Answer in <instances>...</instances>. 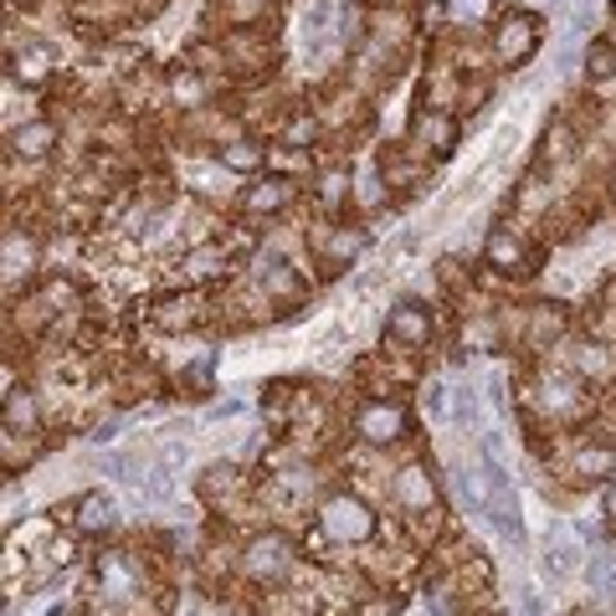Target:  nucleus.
Masks as SVG:
<instances>
[{
	"label": "nucleus",
	"instance_id": "17",
	"mask_svg": "<svg viewBox=\"0 0 616 616\" xmlns=\"http://www.w3.org/2000/svg\"><path fill=\"white\" fill-rule=\"evenodd\" d=\"M257 283L268 288V293H293V288H299V272L288 268L283 257H262V262H257Z\"/></svg>",
	"mask_w": 616,
	"mask_h": 616
},
{
	"label": "nucleus",
	"instance_id": "5",
	"mask_svg": "<svg viewBox=\"0 0 616 616\" xmlns=\"http://www.w3.org/2000/svg\"><path fill=\"white\" fill-rule=\"evenodd\" d=\"M483 262H488L494 272H534V252H529L525 237L509 231V226H494V231H488V241H483Z\"/></svg>",
	"mask_w": 616,
	"mask_h": 616
},
{
	"label": "nucleus",
	"instance_id": "21",
	"mask_svg": "<svg viewBox=\"0 0 616 616\" xmlns=\"http://www.w3.org/2000/svg\"><path fill=\"white\" fill-rule=\"evenodd\" d=\"M560 329H565V309L560 303H534V339H560Z\"/></svg>",
	"mask_w": 616,
	"mask_h": 616
},
{
	"label": "nucleus",
	"instance_id": "12",
	"mask_svg": "<svg viewBox=\"0 0 616 616\" xmlns=\"http://www.w3.org/2000/svg\"><path fill=\"white\" fill-rule=\"evenodd\" d=\"M108 525H114V498H108L104 488H93V494L77 498V529H83V534H104Z\"/></svg>",
	"mask_w": 616,
	"mask_h": 616
},
{
	"label": "nucleus",
	"instance_id": "11",
	"mask_svg": "<svg viewBox=\"0 0 616 616\" xmlns=\"http://www.w3.org/2000/svg\"><path fill=\"white\" fill-rule=\"evenodd\" d=\"M288 550H293V544H288L283 534H257V540L247 544V571L252 575H278L288 565Z\"/></svg>",
	"mask_w": 616,
	"mask_h": 616
},
{
	"label": "nucleus",
	"instance_id": "18",
	"mask_svg": "<svg viewBox=\"0 0 616 616\" xmlns=\"http://www.w3.org/2000/svg\"><path fill=\"white\" fill-rule=\"evenodd\" d=\"M586 77H591V83H612V77H616V42L596 36V42L586 46Z\"/></svg>",
	"mask_w": 616,
	"mask_h": 616
},
{
	"label": "nucleus",
	"instance_id": "20",
	"mask_svg": "<svg viewBox=\"0 0 616 616\" xmlns=\"http://www.w3.org/2000/svg\"><path fill=\"white\" fill-rule=\"evenodd\" d=\"M6 426H36V396L31 391H6Z\"/></svg>",
	"mask_w": 616,
	"mask_h": 616
},
{
	"label": "nucleus",
	"instance_id": "2",
	"mask_svg": "<svg viewBox=\"0 0 616 616\" xmlns=\"http://www.w3.org/2000/svg\"><path fill=\"white\" fill-rule=\"evenodd\" d=\"M355 432H360V442H370V447H396V442L411 432V417H407V407H396L391 396H370V401H360V411H355Z\"/></svg>",
	"mask_w": 616,
	"mask_h": 616
},
{
	"label": "nucleus",
	"instance_id": "7",
	"mask_svg": "<svg viewBox=\"0 0 616 616\" xmlns=\"http://www.w3.org/2000/svg\"><path fill=\"white\" fill-rule=\"evenodd\" d=\"M241 206L252 210V216H278V210L293 206V181L288 175H268V181H257L241 191Z\"/></svg>",
	"mask_w": 616,
	"mask_h": 616
},
{
	"label": "nucleus",
	"instance_id": "3",
	"mask_svg": "<svg viewBox=\"0 0 616 616\" xmlns=\"http://www.w3.org/2000/svg\"><path fill=\"white\" fill-rule=\"evenodd\" d=\"M540 15L529 11H509L504 21L494 26V57L504 62V67H525L534 52H540Z\"/></svg>",
	"mask_w": 616,
	"mask_h": 616
},
{
	"label": "nucleus",
	"instance_id": "16",
	"mask_svg": "<svg viewBox=\"0 0 616 616\" xmlns=\"http://www.w3.org/2000/svg\"><path fill=\"white\" fill-rule=\"evenodd\" d=\"M421 129H426V144H432V150H436V160H447V154L457 150V134H463V129H457V119H452V114H432V119L421 123Z\"/></svg>",
	"mask_w": 616,
	"mask_h": 616
},
{
	"label": "nucleus",
	"instance_id": "14",
	"mask_svg": "<svg viewBox=\"0 0 616 616\" xmlns=\"http://www.w3.org/2000/svg\"><path fill=\"white\" fill-rule=\"evenodd\" d=\"M98 586L108 591V596H129V591H134V571H129V565H123L119 555H98Z\"/></svg>",
	"mask_w": 616,
	"mask_h": 616
},
{
	"label": "nucleus",
	"instance_id": "28",
	"mask_svg": "<svg viewBox=\"0 0 616 616\" xmlns=\"http://www.w3.org/2000/svg\"><path fill=\"white\" fill-rule=\"evenodd\" d=\"M31 257H36L31 252V241H15V231H11V237H6V272H26Z\"/></svg>",
	"mask_w": 616,
	"mask_h": 616
},
{
	"label": "nucleus",
	"instance_id": "15",
	"mask_svg": "<svg viewBox=\"0 0 616 616\" xmlns=\"http://www.w3.org/2000/svg\"><path fill=\"white\" fill-rule=\"evenodd\" d=\"M170 93H175V104L201 108L206 104V77H201L196 67H175V73H170Z\"/></svg>",
	"mask_w": 616,
	"mask_h": 616
},
{
	"label": "nucleus",
	"instance_id": "23",
	"mask_svg": "<svg viewBox=\"0 0 616 616\" xmlns=\"http://www.w3.org/2000/svg\"><path fill=\"white\" fill-rule=\"evenodd\" d=\"M591 586H596V596H616V560L612 555L591 560Z\"/></svg>",
	"mask_w": 616,
	"mask_h": 616
},
{
	"label": "nucleus",
	"instance_id": "9",
	"mask_svg": "<svg viewBox=\"0 0 616 616\" xmlns=\"http://www.w3.org/2000/svg\"><path fill=\"white\" fill-rule=\"evenodd\" d=\"M52 144H57V123L52 119H26L21 129H11V154H21V160H46Z\"/></svg>",
	"mask_w": 616,
	"mask_h": 616
},
{
	"label": "nucleus",
	"instance_id": "4",
	"mask_svg": "<svg viewBox=\"0 0 616 616\" xmlns=\"http://www.w3.org/2000/svg\"><path fill=\"white\" fill-rule=\"evenodd\" d=\"M432 334H436V318L426 303L407 299V303H396L391 318H386V339L391 345H407V349H426L432 345Z\"/></svg>",
	"mask_w": 616,
	"mask_h": 616
},
{
	"label": "nucleus",
	"instance_id": "8",
	"mask_svg": "<svg viewBox=\"0 0 616 616\" xmlns=\"http://www.w3.org/2000/svg\"><path fill=\"white\" fill-rule=\"evenodd\" d=\"M488 514H494V525L504 529V540H525V525H519V504H514V494H509V483H504V473L498 467H488Z\"/></svg>",
	"mask_w": 616,
	"mask_h": 616
},
{
	"label": "nucleus",
	"instance_id": "25",
	"mask_svg": "<svg viewBox=\"0 0 616 616\" xmlns=\"http://www.w3.org/2000/svg\"><path fill=\"white\" fill-rule=\"evenodd\" d=\"M329 252L339 257V262H349V257H360V252H365V231H360V226H355V231H334Z\"/></svg>",
	"mask_w": 616,
	"mask_h": 616
},
{
	"label": "nucleus",
	"instance_id": "31",
	"mask_svg": "<svg viewBox=\"0 0 616 616\" xmlns=\"http://www.w3.org/2000/svg\"><path fill=\"white\" fill-rule=\"evenodd\" d=\"M525 616H544V602L534 596V591H525Z\"/></svg>",
	"mask_w": 616,
	"mask_h": 616
},
{
	"label": "nucleus",
	"instance_id": "10",
	"mask_svg": "<svg viewBox=\"0 0 616 616\" xmlns=\"http://www.w3.org/2000/svg\"><path fill=\"white\" fill-rule=\"evenodd\" d=\"M216 160H221L231 175H257V170L268 165V144H262V139H226L221 150H216Z\"/></svg>",
	"mask_w": 616,
	"mask_h": 616
},
{
	"label": "nucleus",
	"instance_id": "24",
	"mask_svg": "<svg viewBox=\"0 0 616 616\" xmlns=\"http://www.w3.org/2000/svg\"><path fill=\"white\" fill-rule=\"evenodd\" d=\"M196 299H170L165 314H160V324H170V329H181V324H196Z\"/></svg>",
	"mask_w": 616,
	"mask_h": 616
},
{
	"label": "nucleus",
	"instance_id": "29",
	"mask_svg": "<svg viewBox=\"0 0 616 616\" xmlns=\"http://www.w3.org/2000/svg\"><path fill=\"white\" fill-rule=\"evenodd\" d=\"M314 134H318L314 119H293V123H288V134H283V144H288V150H303V144H309Z\"/></svg>",
	"mask_w": 616,
	"mask_h": 616
},
{
	"label": "nucleus",
	"instance_id": "26",
	"mask_svg": "<svg viewBox=\"0 0 616 616\" xmlns=\"http://www.w3.org/2000/svg\"><path fill=\"white\" fill-rule=\"evenodd\" d=\"M488 6H494V0H447V21L467 26V21H478V15H488Z\"/></svg>",
	"mask_w": 616,
	"mask_h": 616
},
{
	"label": "nucleus",
	"instance_id": "30",
	"mask_svg": "<svg viewBox=\"0 0 616 616\" xmlns=\"http://www.w3.org/2000/svg\"><path fill=\"white\" fill-rule=\"evenodd\" d=\"M226 252H216V247H201V252H191V268L201 272V278H210V272H221Z\"/></svg>",
	"mask_w": 616,
	"mask_h": 616
},
{
	"label": "nucleus",
	"instance_id": "1",
	"mask_svg": "<svg viewBox=\"0 0 616 616\" xmlns=\"http://www.w3.org/2000/svg\"><path fill=\"white\" fill-rule=\"evenodd\" d=\"M318 529L339 544H365L376 534V514H370V504L355 494H329L318 504Z\"/></svg>",
	"mask_w": 616,
	"mask_h": 616
},
{
	"label": "nucleus",
	"instance_id": "13",
	"mask_svg": "<svg viewBox=\"0 0 616 616\" xmlns=\"http://www.w3.org/2000/svg\"><path fill=\"white\" fill-rule=\"evenodd\" d=\"M575 473H581V478L606 483L616 473V447H612V442H602V447H596V442H591V447H581V452H575Z\"/></svg>",
	"mask_w": 616,
	"mask_h": 616
},
{
	"label": "nucleus",
	"instance_id": "33",
	"mask_svg": "<svg viewBox=\"0 0 616 616\" xmlns=\"http://www.w3.org/2000/svg\"><path fill=\"white\" fill-rule=\"evenodd\" d=\"M612 15H616V0H612Z\"/></svg>",
	"mask_w": 616,
	"mask_h": 616
},
{
	"label": "nucleus",
	"instance_id": "22",
	"mask_svg": "<svg viewBox=\"0 0 616 616\" xmlns=\"http://www.w3.org/2000/svg\"><path fill=\"white\" fill-rule=\"evenodd\" d=\"M544 571H550V575H571V571H575V544H571V540H550Z\"/></svg>",
	"mask_w": 616,
	"mask_h": 616
},
{
	"label": "nucleus",
	"instance_id": "27",
	"mask_svg": "<svg viewBox=\"0 0 616 616\" xmlns=\"http://www.w3.org/2000/svg\"><path fill=\"white\" fill-rule=\"evenodd\" d=\"M318 196L329 201V206H339V201L349 196V175H345V170H329V175H318Z\"/></svg>",
	"mask_w": 616,
	"mask_h": 616
},
{
	"label": "nucleus",
	"instance_id": "19",
	"mask_svg": "<svg viewBox=\"0 0 616 616\" xmlns=\"http://www.w3.org/2000/svg\"><path fill=\"white\" fill-rule=\"evenodd\" d=\"M575 154V139H571V123H550L544 129V144H540V165H560Z\"/></svg>",
	"mask_w": 616,
	"mask_h": 616
},
{
	"label": "nucleus",
	"instance_id": "32",
	"mask_svg": "<svg viewBox=\"0 0 616 616\" xmlns=\"http://www.w3.org/2000/svg\"><path fill=\"white\" fill-rule=\"evenodd\" d=\"M612 196H616V170H612Z\"/></svg>",
	"mask_w": 616,
	"mask_h": 616
},
{
	"label": "nucleus",
	"instance_id": "6",
	"mask_svg": "<svg viewBox=\"0 0 616 616\" xmlns=\"http://www.w3.org/2000/svg\"><path fill=\"white\" fill-rule=\"evenodd\" d=\"M52 67H57V52L46 42H21L11 52V77L21 83V88H36V83H46L52 77Z\"/></svg>",
	"mask_w": 616,
	"mask_h": 616
}]
</instances>
